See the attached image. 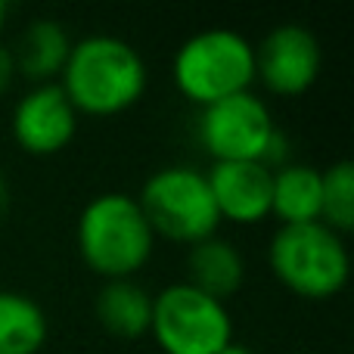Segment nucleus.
Returning a JSON list of instances; mask_svg holds the SVG:
<instances>
[{"instance_id": "1", "label": "nucleus", "mask_w": 354, "mask_h": 354, "mask_svg": "<svg viewBox=\"0 0 354 354\" xmlns=\"http://www.w3.org/2000/svg\"><path fill=\"white\" fill-rule=\"evenodd\" d=\"M147 62L140 50L115 35H87L72 41L59 87L78 115H122L147 93Z\"/></svg>"}, {"instance_id": "2", "label": "nucleus", "mask_w": 354, "mask_h": 354, "mask_svg": "<svg viewBox=\"0 0 354 354\" xmlns=\"http://www.w3.org/2000/svg\"><path fill=\"white\" fill-rule=\"evenodd\" d=\"M75 239L84 264L103 277V283L134 280V274L147 268L156 249V233L137 196L118 189L93 196L81 208Z\"/></svg>"}, {"instance_id": "3", "label": "nucleus", "mask_w": 354, "mask_h": 354, "mask_svg": "<svg viewBox=\"0 0 354 354\" xmlns=\"http://www.w3.org/2000/svg\"><path fill=\"white\" fill-rule=\"evenodd\" d=\"M171 78L199 109L245 93L255 84V44L233 28H205L177 47Z\"/></svg>"}, {"instance_id": "4", "label": "nucleus", "mask_w": 354, "mask_h": 354, "mask_svg": "<svg viewBox=\"0 0 354 354\" xmlns=\"http://www.w3.org/2000/svg\"><path fill=\"white\" fill-rule=\"evenodd\" d=\"M268 264L289 292L308 301L339 295L351 274L348 245L324 221L277 227L268 245Z\"/></svg>"}, {"instance_id": "5", "label": "nucleus", "mask_w": 354, "mask_h": 354, "mask_svg": "<svg viewBox=\"0 0 354 354\" xmlns=\"http://www.w3.org/2000/svg\"><path fill=\"white\" fill-rule=\"evenodd\" d=\"M156 236L196 245L218 236L221 214L214 208L205 171L193 165H165L143 180L137 196Z\"/></svg>"}, {"instance_id": "6", "label": "nucleus", "mask_w": 354, "mask_h": 354, "mask_svg": "<svg viewBox=\"0 0 354 354\" xmlns=\"http://www.w3.org/2000/svg\"><path fill=\"white\" fill-rule=\"evenodd\" d=\"M149 333L162 354H218L233 342V314L227 301L177 280L153 295Z\"/></svg>"}, {"instance_id": "7", "label": "nucleus", "mask_w": 354, "mask_h": 354, "mask_svg": "<svg viewBox=\"0 0 354 354\" xmlns=\"http://www.w3.org/2000/svg\"><path fill=\"white\" fill-rule=\"evenodd\" d=\"M277 122L270 106L252 91L199 109L196 137L214 162H261Z\"/></svg>"}, {"instance_id": "8", "label": "nucleus", "mask_w": 354, "mask_h": 354, "mask_svg": "<svg viewBox=\"0 0 354 354\" xmlns=\"http://www.w3.org/2000/svg\"><path fill=\"white\" fill-rule=\"evenodd\" d=\"M324 66V53L311 28L286 22L270 28L255 47V81L277 97H299L311 91Z\"/></svg>"}, {"instance_id": "9", "label": "nucleus", "mask_w": 354, "mask_h": 354, "mask_svg": "<svg viewBox=\"0 0 354 354\" xmlns=\"http://www.w3.org/2000/svg\"><path fill=\"white\" fill-rule=\"evenodd\" d=\"M78 134V112L59 81L35 84L12 109V140L28 156H56Z\"/></svg>"}, {"instance_id": "10", "label": "nucleus", "mask_w": 354, "mask_h": 354, "mask_svg": "<svg viewBox=\"0 0 354 354\" xmlns=\"http://www.w3.org/2000/svg\"><path fill=\"white\" fill-rule=\"evenodd\" d=\"M221 221L258 224L270 214V180L274 171L261 162H214L205 171Z\"/></svg>"}, {"instance_id": "11", "label": "nucleus", "mask_w": 354, "mask_h": 354, "mask_svg": "<svg viewBox=\"0 0 354 354\" xmlns=\"http://www.w3.org/2000/svg\"><path fill=\"white\" fill-rule=\"evenodd\" d=\"M12 59H16V75L35 84H53L62 75V66L68 59L72 50V37H68L66 25H59L56 19H35L22 28Z\"/></svg>"}, {"instance_id": "12", "label": "nucleus", "mask_w": 354, "mask_h": 354, "mask_svg": "<svg viewBox=\"0 0 354 354\" xmlns=\"http://www.w3.org/2000/svg\"><path fill=\"white\" fill-rule=\"evenodd\" d=\"M245 280V258L233 243L221 236H208L189 245L187 255V283L202 289L212 299L227 301Z\"/></svg>"}, {"instance_id": "13", "label": "nucleus", "mask_w": 354, "mask_h": 354, "mask_svg": "<svg viewBox=\"0 0 354 354\" xmlns=\"http://www.w3.org/2000/svg\"><path fill=\"white\" fill-rule=\"evenodd\" d=\"M324 199V171L305 162H289L277 168L270 180V214L280 218V227L320 221Z\"/></svg>"}, {"instance_id": "14", "label": "nucleus", "mask_w": 354, "mask_h": 354, "mask_svg": "<svg viewBox=\"0 0 354 354\" xmlns=\"http://www.w3.org/2000/svg\"><path fill=\"white\" fill-rule=\"evenodd\" d=\"M93 308L100 326L118 339H140L153 324V292L137 280H106Z\"/></svg>"}, {"instance_id": "15", "label": "nucleus", "mask_w": 354, "mask_h": 354, "mask_svg": "<svg viewBox=\"0 0 354 354\" xmlns=\"http://www.w3.org/2000/svg\"><path fill=\"white\" fill-rule=\"evenodd\" d=\"M47 333V314L31 295L0 289V354H37Z\"/></svg>"}, {"instance_id": "16", "label": "nucleus", "mask_w": 354, "mask_h": 354, "mask_svg": "<svg viewBox=\"0 0 354 354\" xmlns=\"http://www.w3.org/2000/svg\"><path fill=\"white\" fill-rule=\"evenodd\" d=\"M320 221L339 236L354 227V165L336 162L324 171V199H320Z\"/></svg>"}, {"instance_id": "17", "label": "nucleus", "mask_w": 354, "mask_h": 354, "mask_svg": "<svg viewBox=\"0 0 354 354\" xmlns=\"http://www.w3.org/2000/svg\"><path fill=\"white\" fill-rule=\"evenodd\" d=\"M16 81V59H12V50L6 44H0V97L12 87Z\"/></svg>"}, {"instance_id": "18", "label": "nucleus", "mask_w": 354, "mask_h": 354, "mask_svg": "<svg viewBox=\"0 0 354 354\" xmlns=\"http://www.w3.org/2000/svg\"><path fill=\"white\" fill-rule=\"evenodd\" d=\"M218 354H255V351H252L249 345H243V342H236V339H233V342L227 345V348H221Z\"/></svg>"}, {"instance_id": "19", "label": "nucleus", "mask_w": 354, "mask_h": 354, "mask_svg": "<svg viewBox=\"0 0 354 354\" xmlns=\"http://www.w3.org/2000/svg\"><path fill=\"white\" fill-rule=\"evenodd\" d=\"M10 205V183H6V177L0 174V212Z\"/></svg>"}, {"instance_id": "20", "label": "nucleus", "mask_w": 354, "mask_h": 354, "mask_svg": "<svg viewBox=\"0 0 354 354\" xmlns=\"http://www.w3.org/2000/svg\"><path fill=\"white\" fill-rule=\"evenodd\" d=\"M3 22H6V3H0V31H3Z\"/></svg>"}]
</instances>
